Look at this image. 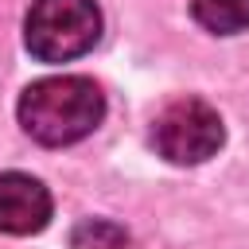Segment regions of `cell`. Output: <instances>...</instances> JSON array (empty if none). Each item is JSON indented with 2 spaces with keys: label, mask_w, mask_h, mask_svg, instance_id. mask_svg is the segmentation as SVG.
Listing matches in <instances>:
<instances>
[{
  "label": "cell",
  "mask_w": 249,
  "mask_h": 249,
  "mask_svg": "<svg viewBox=\"0 0 249 249\" xmlns=\"http://www.w3.org/2000/svg\"><path fill=\"white\" fill-rule=\"evenodd\" d=\"M16 117L23 124V132L47 148H62L74 144L82 136H89L101 117H105V97L89 78L78 74H54V78H39L19 93Z\"/></svg>",
  "instance_id": "obj_1"
},
{
  "label": "cell",
  "mask_w": 249,
  "mask_h": 249,
  "mask_svg": "<svg viewBox=\"0 0 249 249\" xmlns=\"http://www.w3.org/2000/svg\"><path fill=\"white\" fill-rule=\"evenodd\" d=\"M101 12L93 0H35L23 19V43L39 62H70L93 51Z\"/></svg>",
  "instance_id": "obj_2"
},
{
  "label": "cell",
  "mask_w": 249,
  "mask_h": 249,
  "mask_svg": "<svg viewBox=\"0 0 249 249\" xmlns=\"http://www.w3.org/2000/svg\"><path fill=\"white\" fill-rule=\"evenodd\" d=\"M226 140L222 117L210 101L202 97H179L171 105L160 109V117L152 121V144L167 163L191 167L210 160Z\"/></svg>",
  "instance_id": "obj_3"
},
{
  "label": "cell",
  "mask_w": 249,
  "mask_h": 249,
  "mask_svg": "<svg viewBox=\"0 0 249 249\" xmlns=\"http://www.w3.org/2000/svg\"><path fill=\"white\" fill-rule=\"evenodd\" d=\"M51 191L23 175V171H0V233H39L51 222Z\"/></svg>",
  "instance_id": "obj_4"
},
{
  "label": "cell",
  "mask_w": 249,
  "mask_h": 249,
  "mask_svg": "<svg viewBox=\"0 0 249 249\" xmlns=\"http://www.w3.org/2000/svg\"><path fill=\"white\" fill-rule=\"evenodd\" d=\"M191 16L210 35H237L249 27V0H191Z\"/></svg>",
  "instance_id": "obj_5"
},
{
  "label": "cell",
  "mask_w": 249,
  "mask_h": 249,
  "mask_svg": "<svg viewBox=\"0 0 249 249\" xmlns=\"http://www.w3.org/2000/svg\"><path fill=\"white\" fill-rule=\"evenodd\" d=\"M124 230L113 222H82L74 230V249H124Z\"/></svg>",
  "instance_id": "obj_6"
}]
</instances>
